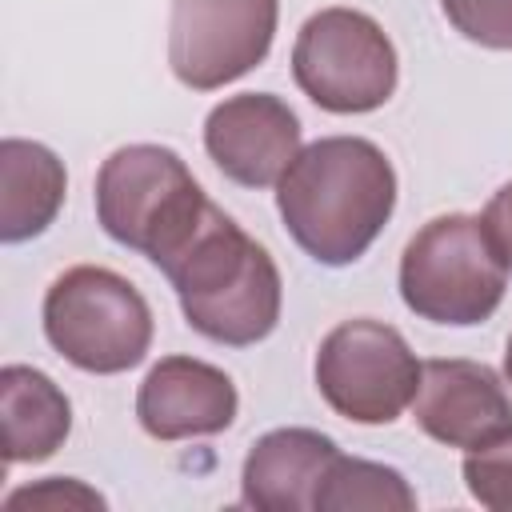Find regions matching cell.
<instances>
[{"mask_svg":"<svg viewBox=\"0 0 512 512\" xmlns=\"http://www.w3.org/2000/svg\"><path fill=\"white\" fill-rule=\"evenodd\" d=\"M288 236L328 268L360 260L396 208L392 160L364 136H324L288 164L276 184Z\"/></svg>","mask_w":512,"mask_h":512,"instance_id":"cell-1","label":"cell"},{"mask_svg":"<svg viewBox=\"0 0 512 512\" xmlns=\"http://www.w3.org/2000/svg\"><path fill=\"white\" fill-rule=\"evenodd\" d=\"M164 276L176 288L184 320L216 344L248 348L280 320L284 284L276 260L216 204Z\"/></svg>","mask_w":512,"mask_h":512,"instance_id":"cell-2","label":"cell"},{"mask_svg":"<svg viewBox=\"0 0 512 512\" xmlns=\"http://www.w3.org/2000/svg\"><path fill=\"white\" fill-rule=\"evenodd\" d=\"M96 220L100 228L148 256L160 272L204 224L212 200L188 172V164L164 144H124L96 172Z\"/></svg>","mask_w":512,"mask_h":512,"instance_id":"cell-3","label":"cell"},{"mask_svg":"<svg viewBox=\"0 0 512 512\" xmlns=\"http://www.w3.org/2000/svg\"><path fill=\"white\" fill-rule=\"evenodd\" d=\"M504 288L508 264L500 260L480 216H436L400 256V296L408 312L432 324H480L500 308Z\"/></svg>","mask_w":512,"mask_h":512,"instance_id":"cell-4","label":"cell"},{"mask_svg":"<svg viewBox=\"0 0 512 512\" xmlns=\"http://www.w3.org/2000/svg\"><path fill=\"white\" fill-rule=\"evenodd\" d=\"M44 336L72 368L116 376L148 356L152 308L120 272L76 264L44 292Z\"/></svg>","mask_w":512,"mask_h":512,"instance_id":"cell-5","label":"cell"},{"mask_svg":"<svg viewBox=\"0 0 512 512\" xmlns=\"http://www.w3.org/2000/svg\"><path fill=\"white\" fill-rule=\"evenodd\" d=\"M292 76L316 108L360 116L392 100L400 64L392 40L368 12L320 8L296 32Z\"/></svg>","mask_w":512,"mask_h":512,"instance_id":"cell-6","label":"cell"},{"mask_svg":"<svg viewBox=\"0 0 512 512\" xmlns=\"http://www.w3.org/2000/svg\"><path fill=\"white\" fill-rule=\"evenodd\" d=\"M316 388L352 424H392L420 388V360L384 320H344L316 348Z\"/></svg>","mask_w":512,"mask_h":512,"instance_id":"cell-7","label":"cell"},{"mask_svg":"<svg viewBox=\"0 0 512 512\" xmlns=\"http://www.w3.org/2000/svg\"><path fill=\"white\" fill-rule=\"evenodd\" d=\"M276 16V0H172V76L192 92H216L240 80L268 56Z\"/></svg>","mask_w":512,"mask_h":512,"instance_id":"cell-8","label":"cell"},{"mask_svg":"<svg viewBox=\"0 0 512 512\" xmlns=\"http://www.w3.org/2000/svg\"><path fill=\"white\" fill-rule=\"evenodd\" d=\"M204 148L232 184L272 188L300 156V120L272 92H240L208 112Z\"/></svg>","mask_w":512,"mask_h":512,"instance_id":"cell-9","label":"cell"},{"mask_svg":"<svg viewBox=\"0 0 512 512\" xmlns=\"http://www.w3.org/2000/svg\"><path fill=\"white\" fill-rule=\"evenodd\" d=\"M412 420L424 436L448 448H480L512 432V396L488 364L424 360L412 396Z\"/></svg>","mask_w":512,"mask_h":512,"instance_id":"cell-10","label":"cell"},{"mask_svg":"<svg viewBox=\"0 0 512 512\" xmlns=\"http://www.w3.org/2000/svg\"><path fill=\"white\" fill-rule=\"evenodd\" d=\"M236 384L196 356H164L136 392V420L152 440L216 436L236 420Z\"/></svg>","mask_w":512,"mask_h":512,"instance_id":"cell-11","label":"cell"},{"mask_svg":"<svg viewBox=\"0 0 512 512\" xmlns=\"http://www.w3.org/2000/svg\"><path fill=\"white\" fill-rule=\"evenodd\" d=\"M336 456V440L316 428L264 432L244 456L240 500L256 512H316L320 484Z\"/></svg>","mask_w":512,"mask_h":512,"instance_id":"cell-12","label":"cell"},{"mask_svg":"<svg viewBox=\"0 0 512 512\" xmlns=\"http://www.w3.org/2000/svg\"><path fill=\"white\" fill-rule=\"evenodd\" d=\"M0 428L4 464H36L64 448L72 432V404L52 376L28 364L0 368Z\"/></svg>","mask_w":512,"mask_h":512,"instance_id":"cell-13","label":"cell"},{"mask_svg":"<svg viewBox=\"0 0 512 512\" xmlns=\"http://www.w3.org/2000/svg\"><path fill=\"white\" fill-rule=\"evenodd\" d=\"M68 192L64 164L52 148L36 140H16L8 136L0 144V240L4 244H24L40 236Z\"/></svg>","mask_w":512,"mask_h":512,"instance_id":"cell-14","label":"cell"},{"mask_svg":"<svg viewBox=\"0 0 512 512\" xmlns=\"http://www.w3.org/2000/svg\"><path fill=\"white\" fill-rule=\"evenodd\" d=\"M360 508L364 512H412L416 492L396 468L340 452L320 484L316 512H360Z\"/></svg>","mask_w":512,"mask_h":512,"instance_id":"cell-15","label":"cell"},{"mask_svg":"<svg viewBox=\"0 0 512 512\" xmlns=\"http://www.w3.org/2000/svg\"><path fill=\"white\" fill-rule=\"evenodd\" d=\"M464 484L476 504L492 512H512V432L468 448L464 456Z\"/></svg>","mask_w":512,"mask_h":512,"instance_id":"cell-16","label":"cell"},{"mask_svg":"<svg viewBox=\"0 0 512 512\" xmlns=\"http://www.w3.org/2000/svg\"><path fill=\"white\" fill-rule=\"evenodd\" d=\"M440 12L464 40L512 52V0H440Z\"/></svg>","mask_w":512,"mask_h":512,"instance_id":"cell-17","label":"cell"},{"mask_svg":"<svg viewBox=\"0 0 512 512\" xmlns=\"http://www.w3.org/2000/svg\"><path fill=\"white\" fill-rule=\"evenodd\" d=\"M4 508L8 512H20V508H104V496L92 492L88 484L72 480V476H48L40 484L16 488L4 500Z\"/></svg>","mask_w":512,"mask_h":512,"instance_id":"cell-18","label":"cell"},{"mask_svg":"<svg viewBox=\"0 0 512 512\" xmlns=\"http://www.w3.org/2000/svg\"><path fill=\"white\" fill-rule=\"evenodd\" d=\"M484 228H488V236H492V244H496V252H500V260L508 264V272H512V184H504L488 204H484Z\"/></svg>","mask_w":512,"mask_h":512,"instance_id":"cell-19","label":"cell"},{"mask_svg":"<svg viewBox=\"0 0 512 512\" xmlns=\"http://www.w3.org/2000/svg\"><path fill=\"white\" fill-rule=\"evenodd\" d=\"M504 380L512 384V336H508V348H504Z\"/></svg>","mask_w":512,"mask_h":512,"instance_id":"cell-20","label":"cell"}]
</instances>
